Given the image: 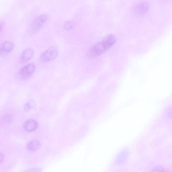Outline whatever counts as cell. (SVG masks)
I'll list each match as a JSON object with an SVG mask.
<instances>
[{
	"mask_svg": "<svg viewBox=\"0 0 172 172\" xmlns=\"http://www.w3.org/2000/svg\"><path fill=\"white\" fill-rule=\"evenodd\" d=\"M72 27V25L70 23H67L65 24V28L67 30L70 29Z\"/></svg>",
	"mask_w": 172,
	"mask_h": 172,
	"instance_id": "12",
	"label": "cell"
},
{
	"mask_svg": "<svg viewBox=\"0 0 172 172\" xmlns=\"http://www.w3.org/2000/svg\"><path fill=\"white\" fill-rule=\"evenodd\" d=\"M41 144L37 140H33L29 143L27 145V148L31 151H36L41 147Z\"/></svg>",
	"mask_w": 172,
	"mask_h": 172,
	"instance_id": "10",
	"label": "cell"
},
{
	"mask_svg": "<svg viewBox=\"0 0 172 172\" xmlns=\"http://www.w3.org/2000/svg\"><path fill=\"white\" fill-rule=\"evenodd\" d=\"M164 169H163L162 167L161 166H158L156 167H155L153 169V171L154 172H159V171H162L163 170H164Z\"/></svg>",
	"mask_w": 172,
	"mask_h": 172,
	"instance_id": "11",
	"label": "cell"
},
{
	"mask_svg": "<svg viewBox=\"0 0 172 172\" xmlns=\"http://www.w3.org/2000/svg\"><path fill=\"white\" fill-rule=\"evenodd\" d=\"M34 51L31 48H28L25 50L21 55L20 62L23 63L29 61L34 55Z\"/></svg>",
	"mask_w": 172,
	"mask_h": 172,
	"instance_id": "6",
	"label": "cell"
},
{
	"mask_svg": "<svg viewBox=\"0 0 172 172\" xmlns=\"http://www.w3.org/2000/svg\"><path fill=\"white\" fill-rule=\"evenodd\" d=\"M126 154H122V155L120 156L119 159L120 160L121 159V162L122 161H124V159H126Z\"/></svg>",
	"mask_w": 172,
	"mask_h": 172,
	"instance_id": "13",
	"label": "cell"
},
{
	"mask_svg": "<svg viewBox=\"0 0 172 172\" xmlns=\"http://www.w3.org/2000/svg\"><path fill=\"white\" fill-rule=\"evenodd\" d=\"M4 159V156L3 154L0 153V163H1V162L3 161Z\"/></svg>",
	"mask_w": 172,
	"mask_h": 172,
	"instance_id": "14",
	"label": "cell"
},
{
	"mask_svg": "<svg viewBox=\"0 0 172 172\" xmlns=\"http://www.w3.org/2000/svg\"><path fill=\"white\" fill-rule=\"evenodd\" d=\"M117 41V38L113 34L109 35L105 38L102 41L107 49L110 48Z\"/></svg>",
	"mask_w": 172,
	"mask_h": 172,
	"instance_id": "7",
	"label": "cell"
},
{
	"mask_svg": "<svg viewBox=\"0 0 172 172\" xmlns=\"http://www.w3.org/2000/svg\"><path fill=\"white\" fill-rule=\"evenodd\" d=\"M149 8L148 4L146 3H142L138 4L135 8V11L140 15L145 14Z\"/></svg>",
	"mask_w": 172,
	"mask_h": 172,
	"instance_id": "9",
	"label": "cell"
},
{
	"mask_svg": "<svg viewBox=\"0 0 172 172\" xmlns=\"http://www.w3.org/2000/svg\"><path fill=\"white\" fill-rule=\"evenodd\" d=\"M35 68V65L34 63H30L26 65L20 71V77L23 80L29 79L34 72Z\"/></svg>",
	"mask_w": 172,
	"mask_h": 172,
	"instance_id": "2",
	"label": "cell"
},
{
	"mask_svg": "<svg viewBox=\"0 0 172 172\" xmlns=\"http://www.w3.org/2000/svg\"><path fill=\"white\" fill-rule=\"evenodd\" d=\"M14 47V44L9 41L3 42L0 45V54L6 55L10 53Z\"/></svg>",
	"mask_w": 172,
	"mask_h": 172,
	"instance_id": "4",
	"label": "cell"
},
{
	"mask_svg": "<svg viewBox=\"0 0 172 172\" xmlns=\"http://www.w3.org/2000/svg\"><path fill=\"white\" fill-rule=\"evenodd\" d=\"M37 123L36 121L33 119L29 120L24 124V127L26 131L31 132L34 131L37 128Z\"/></svg>",
	"mask_w": 172,
	"mask_h": 172,
	"instance_id": "8",
	"label": "cell"
},
{
	"mask_svg": "<svg viewBox=\"0 0 172 172\" xmlns=\"http://www.w3.org/2000/svg\"><path fill=\"white\" fill-rule=\"evenodd\" d=\"M2 29V26L0 25V31Z\"/></svg>",
	"mask_w": 172,
	"mask_h": 172,
	"instance_id": "15",
	"label": "cell"
},
{
	"mask_svg": "<svg viewBox=\"0 0 172 172\" xmlns=\"http://www.w3.org/2000/svg\"><path fill=\"white\" fill-rule=\"evenodd\" d=\"M47 19L45 15H40L36 18L31 24V27L32 30H37L41 28Z\"/></svg>",
	"mask_w": 172,
	"mask_h": 172,
	"instance_id": "3",
	"label": "cell"
},
{
	"mask_svg": "<svg viewBox=\"0 0 172 172\" xmlns=\"http://www.w3.org/2000/svg\"><path fill=\"white\" fill-rule=\"evenodd\" d=\"M58 51L54 46L50 47L42 53L40 60L42 62H46L52 61L57 57Z\"/></svg>",
	"mask_w": 172,
	"mask_h": 172,
	"instance_id": "1",
	"label": "cell"
},
{
	"mask_svg": "<svg viewBox=\"0 0 172 172\" xmlns=\"http://www.w3.org/2000/svg\"><path fill=\"white\" fill-rule=\"evenodd\" d=\"M107 50L105 46L102 41L96 44L91 48V52L93 55H99L104 53Z\"/></svg>",
	"mask_w": 172,
	"mask_h": 172,
	"instance_id": "5",
	"label": "cell"
}]
</instances>
